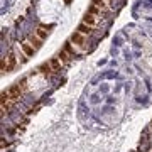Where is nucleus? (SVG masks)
I'll return each instance as SVG.
<instances>
[{
  "mask_svg": "<svg viewBox=\"0 0 152 152\" xmlns=\"http://www.w3.org/2000/svg\"><path fill=\"white\" fill-rule=\"evenodd\" d=\"M69 42L73 44V48L76 49V53H83L85 49H86V44H88V36H85V34L78 32L76 31L73 36H71Z\"/></svg>",
  "mask_w": 152,
  "mask_h": 152,
  "instance_id": "f257e3e1",
  "label": "nucleus"
},
{
  "mask_svg": "<svg viewBox=\"0 0 152 152\" xmlns=\"http://www.w3.org/2000/svg\"><path fill=\"white\" fill-rule=\"evenodd\" d=\"M15 64H17V58H15V54L10 51V53L2 59V73H9V71H12L14 68H15Z\"/></svg>",
  "mask_w": 152,
  "mask_h": 152,
  "instance_id": "f03ea898",
  "label": "nucleus"
},
{
  "mask_svg": "<svg viewBox=\"0 0 152 152\" xmlns=\"http://www.w3.org/2000/svg\"><path fill=\"white\" fill-rule=\"evenodd\" d=\"M20 49H22V53H24L26 58H31V56H34V53H36V48L29 42L27 39H26L24 42H20Z\"/></svg>",
  "mask_w": 152,
  "mask_h": 152,
  "instance_id": "7ed1b4c3",
  "label": "nucleus"
},
{
  "mask_svg": "<svg viewBox=\"0 0 152 152\" xmlns=\"http://www.w3.org/2000/svg\"><path fill=\"white\" fill-rule=\"evenodd\" d=\"M83 24H86V26H90V27H96L98 26V22H100V17H96V15H91V14H88L86 12V15L83 17Z\"/></svg>",
  "mask_w": 152,
  "mask_h": 152,
  "instance_id": "20e7f679",
  "label": "nucleus"
},
{
  "mask_svg": "<svg viewBox=\"0 0 152 152\" xmlns=\"http://www.w3.org/2000/svg\"><path fill=\"white\" fill-rule=\"evenodd\" d=\"M108 10V9H105V7L98 5V4H91L90 9H88V14H91V15H96V17H102V14Z\"/></svg>",
  "mask_w": 152,
  "mask_h": 152,
  "instance_id": "39448f33",
  "label": "nucleus"
},
{
  "mask_svg": "<svg viewBox=\"0 0 152 152\" xmlns=\"http://www.w3.org/2000/svg\"><path fill=\"white\" fill-rule=\"evenodd\" d=\"M49 32H51V29H49V27H44V26H41V27L36 29V32H34V34H36V36L41 39V41H44V39L49 36Z\"/></svg>",
  "mask_w": 152,
  "mask_h": 152,
  "instance_id": "423d86ee",
  "label": "nucleus"
},
{
  "mask_svg": "<svg viewBox=\"0 0 152 152\" xmlns=\"http://www.w3.org/2000/svg\"><path fill=\"white\" fill-rule=\"evenodd\" d=\"M27 41H29L31 44H32L34 48H36V51H37V49L41 48V46H42V41H41V39H39L37 36H36V34H34V36H29Z\"/></svg>",
  "mask_w": 152,
  "mask_h": 152,
  "instance_id": "0eeeda50",
  "label": "nucleus"
},
{
  "mask_svg": "<svg viewBox=\"0 0 152 152\" xmlns=\"http://www.w3.org/2000/svg\"><path fill=\"white\" fill-rule=\"evenodd\" d=\"M91 31H93V27H90V26H86V24H83V22L78 26V32L85 34V36H90V34H91Z\"/></svg>",
  "mask_w": 152,
  "mask_h": 152,
  "instance_id": "6e6552de",
  "label": "nucleus"
},
{
  "mask_svg": "<svg viewBox=\"0 0 152 152\" xmlns=\"http://www.w3.org/2000/svg\"><path fill=\"white\" fill-rule=\"evenodd\" d=\"M58 58H59V59L63 61V63H68V61H69L71 58H73V56H71L69 53L66 51V49H61V51H59V54H58Z\"/></svg>",
  "mask_w": 152,
  "mask_h": 152,
  "instance_id": "1a4fd4ad",
  "label": "nucleus"
},
{
  "mask_svg": "<svg viewBox=\"0 0 152 152\" xmlns=\"http://www.w3.org/2000/svg\"><path fill=\"white\" fill-rule=\"evenodd\" d=\"M64 2H66V4H69V2H71V0H64Z\"/></svg>",
  "mask_w": 152,
  "mask_h": 152,
  "instance_id": "9d476101",
  "label": "nucleus"
},
{
  "mask_svg": "<svg viewBox=\"0 0 152 152\" xmlns=\"http://www.w3.org/2000/svg\"><path fill=\"white\" fill-rule=\"evenodd\" d=\"M149 152H152V151H149Z\"/></svg>",
  "mask_w": 152,
  "mask_h": 152,
  "instance_id": "9b49d317",
  "label": "nucleus"
}]
</instances>
